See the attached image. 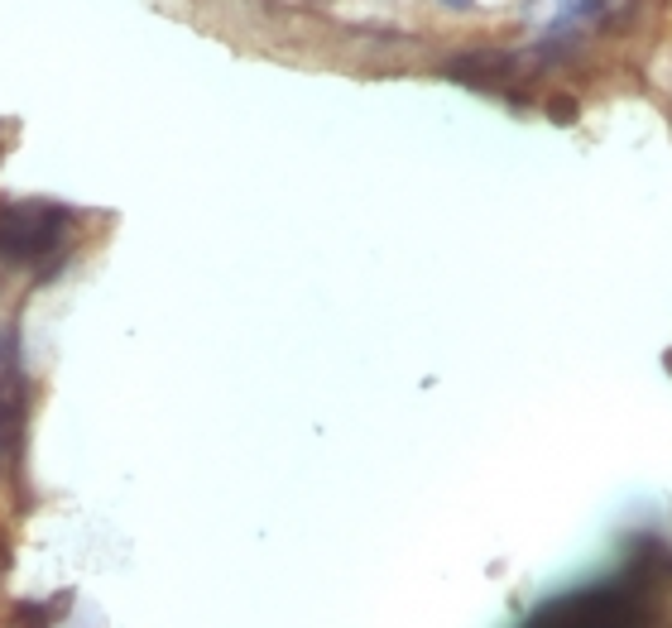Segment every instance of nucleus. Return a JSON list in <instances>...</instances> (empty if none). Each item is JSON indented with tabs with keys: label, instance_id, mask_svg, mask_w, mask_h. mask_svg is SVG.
I'll return each instance as SVG.
<instances>
[{
	"label": "nucleus",
	"instance_id": "nucleus-1",
	"mask_svg": "<svg viewBox=\"0 0 672 628\" xmlns=\"http://www.w3.org/2000/svg\"><path fill=\"white\" fill-rule=\"evenodd\" d=\"M72 231V212L63 202L24 197L0 207V259L5 264H48V255H63Z\"/></svg>",
	"mask_w": 672,
	"mask_h": 628
},
{
	"label": "nucleus",
	"instance_id": "nucleus-2",
	"mask_svg": "<svg viewBox=\"0 0 672 628\" xmlns=\"http://www.w3.org/2000/svg\"><path fill=\"white\" fill-rule=\"evenodd\" d=\"M519 72H528V53L500 48V44L461 48V53H452L447 63H442V77L461 82V87H471V92H500V96L514 87Z\"/></svg>",
	"mask_w": 672,
	"mask_h": 628
},
{
	"label": "nucleus",
	"instance_id": "nucleus-3",
	"mask_svg": "<svg viewBox=\"0 0 672 628\" xmlns=\"http://www.w3.org/2000/svg\"><path fill=\"white\" fill-rule=\"evenodd\" d=\"M24 403H29V389H24V370L15 360V341L0 336V466L24 437Z\"/></svg>",
	"mask_w": 672,
	"mask_h": 628
},
{
	"label": "nucleus",
	"instance_id": "nucleus-4",
	"mask_svg": "<svg viewBox=\"0 0 672 628\" xmlns=\"http://www.w3.org/2000/svg\"><path fill=\"white\" fill-rule=\"evenodd\" d=\"M548 120H552V125H576V120H581V106H576V96L572 92H552L548 96Z\"/></svg>",
	"mask_w": 672,
	"mask_h": 628
},
{
	"label": "nucleus",
	"instance_id": "nucleus-5",
	"mask_svg": "<svg viewBox=\"0 0 672 628\" xmlns=\"http://www.w3.org/2000/svg\"><path fill=\"white\" fill-rule=\"evenodd\" d=\"M437 5H442V10H456V15H471L476 0H437Z\"/></svg>",
	"mask_w": 672,
	"mask_h": 628
}]
</instances>
